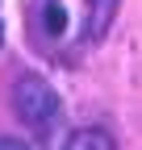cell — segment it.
I'll list each match as a JSON object with an SVG mask.
<instances>
[{
  "label": "cell",
  "instance_id": "3",
  "mask_svg": "<svg viewBox=\"0 0 142 150\" xmlns=\"http://www.w3.org/2000/svg\"><path fill=\"white\" fill-rule=\"evenodd\" d=\"M67 150H117V146L104 129H75L67 138Z\"/></svg>",
  "mask_w": 142,
  "mask_h": 150
},
{
  "label": "cell",
  "instance_id": "4",
  "mask_svg": "<svg viewBox=\"0 0 142 150\" xmlns=\"http://www.w3.org/2000/svg\"><path fill=\"white\" fill-rule=\"evenodd\" d=\"M0 150H29V146L17 142V138H0Z\"/></svg>",
  "mask_w": 142,
  "mask_h": 150
},
{
  "label": "cell",
  "instance_id": "1",
  "mask_svg": "<svg viewBox=\"0 0 142 150\" xmlns=\"http://www.w3.org/2000/svg\"><path fill=\"white\" fill-rule=\"evenodd\" d=\"M13 112L33 134H50L59 121V92L46 79H38V75H21L13 83Z\"/></svg>",
  "mask_w": 142,
  "mask_h": 150
},
{
  "label": "cell",
  "instance_id": "5",
  "mask_svg": "<svg viewBox=\"0 0 142 150\" xmlns=\"http://www.w3.org/2000/svg\"><path fill=\"white\" fill-rule=\"evenodd\" d=\"M0 38H4V29H0Z\"/></svg>",
  "mask_w": 142,
  "mask_h": 150
},
{
  "label": "cell",
  "instance_id": "2",
  "mask_svg": "<svg viewBox=\"0 0 142 150\" xmlns=\"http://www.w3.org/2000/svg\"><path fill=\"white\" fill-rule=\"evenodd\" d=\"M121 0H88V38H104Z\"/></svg>",
  "mask_w": 142,
  "mask_h": 150
}]
</instances>
